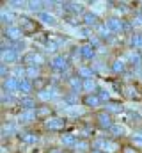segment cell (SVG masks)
I'll return each instance as SVG.
<instances>
[{
	"mask_svg": "<svg viewBox=\"0 0 142 153\" xmlns=\"http://www.w3.org/2000/svg\"><path fill=\"white\" fill-rule=\"evenodd\" d=\"M75 34H76V38H91V30H89V29H85V27L76 29V30H75Z\"/></svg>",
	"mask_w": 142,
	"mask_h": 153,
	"instance_id": "cell-26",
	"label": "cell"
},
{
	"mask_svg": "<svg viewBox=\"0 0 142 153\" xmlns=\"http://www.w3.org/2000/svg\"><path fill=\"white\" fill-rule=\"evenodd\" d=\"M132 141H133L135 144H139V146H141V144H142V132H135V134L132 135Z\"/></svg>",
	"mask_w": 142,
	"mask_h": 153,
	"instance_id": "cell-33",
	"label": "cell"
},
{
	"mask_svg": "<svg viewBox=\"0 0 142 153\" xmlns=\"http://www.w3.org/2000/svg\"><path fill=\"white\" fill-rule=\"evenodd\" d=\"M5 34H7V38L13 39V41H18V39L21 38V30H20L18 27H9V29L5 30Z\"/></svg>",
	"mask_w": 142,
	"mask_h": 153,
	"instance_id": "cell-11",
	"label": "cell"
},
{
	"mask_svg": "<svg viewBox=\"0 0 142 153\" xmlns=\"http://www.w3.org/2000/svg\"><path fill=\"white\" fill-rule=\"evenodd\" d=\"M14 130H16V126H14V125H5V126H4V135L14 134Z\"/></svg>",
	"mask_w": 142,
	"mask_h": 153,
	"instance_id": "cell-35",
	"label": "cell"
},
{
	"mask_svg": "<svg viewBox=\"0 0 142 153\" xmlns=\"http://www.w3.org/2000/svg\"><path fill=\"white\" fill-rule=\"evenodd\" d=\"M105 11V4H98V2H94L92 4V13L96 14V13H103Z\"/></svg>",
	"mask_w": 142,
	"mask_h": 153,
	"instance_id": "cell-31",
	"label": "cell"
},
{
	"mask_svg": "<svg viewBox=\"0 0 142 153\" xmlns=\"http://www.w3.org/2000/svg\"><path fill=\"white\" fill-rule=\"evenodd\" d=\"M53 153H62V152H53Z\"/></svg>",
	"mask_w": 142,
	"mask_h": 153,
	"instance_id": "cell-50",
	"label": "cell"
},
{
	"mask_svg": "<svg viewBox=\"0 0 142 153\" xmlns=\"http://www.w3.org/2000/svg\"><path fill=\"white\" fill-rule=\"evenodd\" d=\"M130 45H132V46H135V48H142V36H141V34L132 36V38H130Z\"/></svg>",
	"mask_w": 142,
	"mask_h": 153,
	"instance_id": "cell-25",
	"label": "cell"
},
{
	"mask_svg": "<svg viewBox=\"0 0 142 153\" xmlns=\"http://www.w3.org/2000/svg\"><path fill=\"white\" fill-rule=\"evenodd\" d=\"M2 61L5 62V64H9V62H16L18 61V57H20V53L14 50V48H7V50H2Z\"/></svg>",
	"mask_w": 142,
	"mask_h": 153,
	"instance_id": "cell-2",
	"label": "cell"
},
{
	"mask_svg": "<svg viewBox=\"0 0 142 153\" xmlns=\"http://www.w3.org/2000/svg\"><path fill=\"white\" fill-rule=\"evenodd\" d=\"M108 111H114V112H119V111H121V105H110V107H108Z\"/></svg>",
	"mask_w": 142,
	"mask_h": 153,
	"instance_id": "cell-41",
	"label": "cell"
},
{
	"mask_svg": "<svg viewBox=\"0 0 142 153\" xmlns=\"http://www.w3.org/2000/svg\"><path fill=\"white\" fill-rule=\"evenodd\" d=\"M70 85L75 89V91L84 89V82H80V78H70Z\"/></svg>",
	"mask_w": 142,
	"mask_h": 153,
	"instance_id": "cell-29",
	"label": "cell"
},
{
	"mask_svg": "<svg viewBox=\"0 0 142 153\" xmlns=\"http://www.w3.org/2000/svg\"><path fill=\"white\" fill-rule=\"evenodd\" d=\"M46 48H48V52H53V50L57 48V43H48V45H46Z\"/></svg>",
	"mask_w": 142,
	"mask_h": 153,
	"instance_id": "cell-40",
	"label": "cell"
},
{
	"mask_svg": "<svg viewBox=\"0 0 142 153\" xmlns=\"http://www.w3.org/2000/svg\"><path fill=\"white\" fill-rule=\"evenodd\" d=\"M98 98H100V102H101V100H108V98H110V94H108V91H100Z\"/></svg>",
	"mask_w": 142,
	"mask_h": 153,
	"instance_id": "cell-37",
	"label": "cell"
},
{
	"mask_svg": "<svg viewBox=\"0 0 142 153\" xmlns=\"http://www.w3.org/2000/svg\"><path fill=\"white\" fill-rule=\"evenodd\" d=\"M78 55H82V57H85V59H92V57H94V50H92V46L84 45V46L78 48Z\"/></svg>",
	"mask_w": 142,
	"mask_h": 153,
	"instance_id": "cell-10",
	"label": "cell"
},
{
	"mask_svg": "<svg viewBox=\"0 0 142 153\" xmlns=\"http://www.w3.org/2000/svg\"><path fill=\"white\" fill-rule=\"evenodd\" d=\"M66 9H68V11H71V13H80V11H82V4L71 2V4H66Z\"/></svg>",
	"mask_w": 142,
	"mask_h": 153,
	"instance_id": "cell-28",
	"label": "cell"
},
{
	"mask_svg": "<svg viewBox=\"0 0 142 153\" xmlns=\"http://www.w3.org/2000/svg\"><path fill=\"white\" fill-rule=\"evenodd\" d=\"M98 32H100V34H101L103 38H106V36H110V30L106 29V25H105V27H103V25H98Z\"/></svg>",
	"mask_w": 142,
	"mask_h": 153,
	"instance_id": "cell-36",
	"label": "cell"
},
{
	"mask_svg": "<svg viewBox=\"0 0 142 153\" xmlns=\"http://www.w3.org/2000/svg\"><path fill=\"white\" fill-rule=\"evenodd\" d=\"M141 7H142V4H141Z\"/></svg>",
	"mask_w": 142,
	"mask_h": 153,
	"instance_id": "cell-51",
	"label": "cell"
},
{
	"mask_svg": "<svg viewBox=\"0 0 142 153\" xmlns=\"http://www.w3.org/2000/svg\"><path fill=\"white\" fill-rule=\"evenodd\" d=\"M25 62L29 64V68H37V66L43 64V57L39 53H36V52H30V53L25 55Z\"/></svg>",
	"mask_w": 142,
	"mask_h": 153,
	"instance_id": "cell-4",
	"label": "cell"
},
{
	"mask_svg": "<svg viewBox=\"0 0 142 153\" xmlns=\"http://www.w3.org/2000/svg\"><path fill=\"white\" fill-rule=\"evenodd\" d=\"M110 132H112L114 135H124V134H126V126H124V125H119V123H114L112 128H110Z\"/></svg>",
	"mask_w": 142,
	"mask_h": 153,
	"instance_id": "cell-13",
	"label": "cell"
},
{
	"mask_svg": "<svg viewBox=\"0 0 142 153\" xmlns=\"http://www.w3.org/2000/svg\"><path fill=\"white\" fill-rule=\"evenodd\" d=\"M98 121H100V125H101L103 128H112V123H110V116L105 114V112H101V114L98 116Z\"/></svg>",
	"mask_w": 142,
	"mask_h": 153,
	"instance_id": "cell-14",
	"label": "cell"
},
{
	"mask_svg": "<svg viewBox=\"0 0 142 153\" xmlns=\"http://www.w3.org/2000/svg\"><path fill=\"white\" fill-rule=\"evenodd\" d=\"M52 68H53V70H59V71H64V70L68 68V59L62 57V55L53 57V59H52Z\"/></svg>",
	"mask_w": 142,
	"mask_h": 153,
	"instance_id": "cell-6",
	"label": "cell"
},
{
	"mask_svg": "<svg viewBox=\"0 0 142 153\" xmlns=\"http://www.w3.org/2000/svg\"><path fill=\"white\" fill-rule=\"evenodd\" d=\"M37 114H39V116H46V114H48V111H46V109H41Z\"/></svg>",
	"mask_w": 142,
	"mask_h": 153,
	"instance_id": "cell-47",
	"label": "cell"
},
{
	"mask_svg": "<svg viewBox=\"0 0 142 153\" xmlns=\"http://www.w3.org/2000/svg\"><path fill=\"white\" fill-rule=\"evenodd\" d=\"M62 143H64L66 146H76V141H75V137H73L71 134H66V135H62Z\"/></svg>",
	"mask_w": 142,
	"mask_h": 153,
	"instance_id": "cell-27",
	"label": "cell"
},
{
	"mask_svg": "<svg viewBox=\"0 0 142 153\" xmlns=\"http://www.w3.org/2000/svg\"><path fill=\"white\" fill-rule=\"evenodd\" d=\"M66 114L68 116H80V114H84V109L78 107V105H75V107H68V109H66Z\"/></svg>",
	"mask_w": 142,
	"mask_h": 153,
	"instance_id": "cell-21",
	"label": "cell"
},
{
	"mask_svg": "<svg viewBox=\"0 0 142 153\" xmlns=\"http://www.w3.org/2000/svg\"><path fill=\"white\" fill-rule=\"evenodd\" d=\"M21 107H23L25 111H32V109H34V100L29 98V96H23V98H21Z\"/></svg>",
	"mask_w": 142,
	"mask_h": 153,
	"instance_id": "cell-18",
	"label": "cell"
},
{
	"mask_svg": "<svg viewBox=\"0 0 142 153\" xmlns=\"http://www.w3.org/2000/svg\"><path fill=\"white\" fill-rule=\"evenodd\" d=\"M126 61H128L130 64H141L142 57L139 55V53H135V52H130V53L126 55Z\"/></svg>",
	"mask_w": 142,
	"mask_h": 153,
	"instance_id": "cell-17",
	"label": "cell"
},
{
	"mask_svg": "<svg viewBox=\"0 0 142 153\" xmlns=\"http://www.w3.org/2000/svg\"><path fill=\"white\" fill-rule=\"evenodd\" d=\"M123 70H124V61H123V59H117V61L112 64V71H114V73H121Z\"/></svg>",
	"mask_w": 142,
	"mask_h": 153,
	"instance_id": "cell-22",
	"label": "cell"
},
{
	"mask_svg": "<svg viewBox=\"0 0 142 153\" xmlns=\"http://www.w3.org/2000/svg\"><path fill=\"white\" fill-rule=\"evenodd\" d=\"M41 5H43V2H29V4H27V9H30V11H37Z\"/></svg>",
	"mask_w": 142,
	"mask_h": 153,
	"instance_id": "cell-34",
	"label": "cell"
},
{
	"mask_svg": "<svg viewBox=\"0 0 142 153\" xmlns=\"http://www.w3.org/2000/svg\"><path fill=\"white\" fill-rule=\"evenodd\" d=\"M96 70H98V71H103V70H105V66H103L101 62H98V64H96Z\"/></svg>",
	"mask_w": 142,
	"mask_h": 153,
	"instance_id": "cell-46",
	"label": "cell"
},
{
	"mask_svg": "<svg viewBox=\"0 0 142 153\" xmlns=\"http://www.w3.org/2000/svg\"><path fill=\"white\" fill-rule=\"evenodd\" d=\"M55 96H57V91H55L53 87H48V89H44V91H43V89L39 91V98H41V100H44V102L53 100Z\"/></svg>",
	"mask_w": 142,
	"mask_h": 153,
	"instance_id": "cell-9",
	"label": "cell"
},
{
	"mask_svg": "<svg viewBox=\"0 0 142 153\" xmlns=\"http://www.w3.org/2000/svg\"><path fill=\"white\" fill-rule=\"evenodd\" d=\"M106 29H108L110 32H121V30L124 29V23H123L119 18H110V20L106 22Z\"/></svg>",
	"mask_w": 142,
	"mask_h": 153,
	"instance_id": "cell-5",
	"label": "cell"
},
{
	"mask_svg": "<svg viewBox=\"0 0 142 153\" xmlns=\"http://www.w3.org/2000/svg\"><path fill=\"white\" fill-rule=\"evenodd\" d=\"M39 20H41V23H44V25H55V23H57V18H55L52 13H46V11H43V13L39 14Z\"/></svg>",
	"mask_w": 142,
	"mask_h": 153,
	"instance_id": "cell-8",
	"label": "cell"
},
{
	"mask_svg": "<svg viewBox=\"0 0 142 153\" xmlns=\"http://www.w3.org/2000/svg\"><path fill=\"white\" fill-rule=\"evenodd\" d=\"M18 119H20V121H34L36 112L34 111H25V112H21V114L18 116Z\"/></svg>",
	"mask_w": 142,
	"mask_h": 153,
	"instance_id": "cell-16",
	"label": "cell"
},
{
	"mask_svg": "<svg viewBox=\"0 0 142 153\" xmlns=\"http://www.w3.org/2000/svg\"><path fill=\"white\" fill-rule=\"evenodd\" d=\"M0 73H2V76H5V78H7V68H5V64H2V68H0Z\"/></svg>",
	"mask_w": 142,
	"mask_h": 153,
	"instance_id": "cell-42",
	"label": "cell"
},
{
	"mask_svg": "<svg viewBox=\"0 0 142 153\" xmlns=\"http://www.w3.org/2000/svg\"><path fill=\"white\" fill-rule=\"evenodd\" d=\"M9 5H13L14 9H18V7H20V5H23V4H21V2H9Z\"/></svg>",
	"mask_w": 142,
	"mask_h": 153,
	"instance_id": "cell-45",
	"label": "cell"
},
{
	"mask_svg": "<svg viewBox=\"0 0 142 153\" xmlns=\"http://www.w3.org/2000/svg\"><path fill=\"white\" fill-rule=\"evenodd\" d=\"M30 87H32V84H30V80H29V78L20 80V91H21V93H29V91H30Z\"/></svg>",
	"mask_w": 142,
	"mask_h": 153,
	"instance_id": "cell-23",
	"label": "cell"
},
{
	"mask_svg": "<svg viewBox=\"0 0 142 153\" xmlns=\"http://www.w3.org/2000/svg\"><path fill=\"white\" fill-rule=\"evenodd\" d=\"M84 22H85L87 25H94V23H96V14H94L92 11H91V13H85V14H84Z\"/></svg>",
	"mask_w": 142,
	"mask_h": 153,
	"instance_id": "cell-24",
	"label": "cell"
},
{
	"mask_svg": "<svg viewBox=\"0 0 142 153\" xmlns=\"http://www.w3.org/2000/svg\"><path fill=\"white\" fill-rule=\"evenodd\" d=\"M80 76H84L85 80H91V78H94V71H92L91 68L82 66V68H80Z\"/></svg>",
	"mask_w": 142,
	"mask_h": 153,
	"instance_id": "cell-19",
	"label": "cell"
},
{
	"mask_svg": "<svg viewBox=\"0 0 142 153\" xmlns=\"http://www.w3.org/2000/svg\"><path fill=\"white\" fill-rule=\"evenodd\" d=\"M78 152H84V150H87V144L85 143H76V146H75Z\"/></svg>",
	"mask_w": 142,
	"mask_h": 153,
	"instance_id": "cell-39",
	"label": "cell"
},
{
	"mask_svg": "<svg viewBox=\"0 0 142 153\" xmlns=\"http://www.w3.org/2000/svg\"><path fill=\"white\" fill-rule=\"evenodd\" d=\"M133 27H142V16L141 14L133 18Z\"/></svg>",
	"mask_w": 142,
	"mask_h": 153,
	"instance_id": "cell-38",
	"label": "cell"
},
{
	"mask_svg": "<svg viewBox=\"0 0 142 153\" xmlns=\"http://www.w3.org/2000/svg\"><path fill=\"white\" fill-rule=\"evenodd\" d=\"M124 153H137V152H135V150H126Z\"/></svg>",
	"mask_w": 142,
	"mask_h": 153,
	"instance_id": "cell-48",
	"label": "cell"
},
{
	"mask_svg": "<svg viewBox=\"0 0 142 153\" xmlns=\"http://www.w3.org/2000/svg\"><path fill=\"white\" fill-rule=\"evenodd\" d=\"M96 89V82H94V78H91V80H84V91L85 93H92Z\"/></svg>",
	"mask_w": 142,
	"mask_h": 153,
	"instance_id": "cell-20",
	"label": "cell"
},
{
	"mask_svg": "<svg viewBox=\"0 0 142 153\" xmlns=\"http://www.w3.org/2000/svg\"><path fill=\"white\" fill-rule=\"evenodd\" d=\"M126 94H128V96H135V89H133V87H128V89H126Z\"/></svg>",
	"mask_w": 142,
	"mask_h": 153,
	"instance_id": "cell-43",
	"label": "cell"
},
{
	"mask_svg": "<svg viewBox=\"0 0 142 153\" xmlns=\"http://www.w3.org/2000/svg\"><path fill=\"white\" fill-rule=\"evenodd\" d=\"M94 146L100 148V150H103V152H106V153H114L115 150H117V144H115V143L105 141V139H98V141L94 143Z\"/></svg>",
	"mask_w": 142,
	"mask_h": 153,
	"instance_id": "cell-1",
	"label": "cell"
},
{
	"mask_svg": "<svg viewBox=\"0 0 142 153\" xmlns=\"http://www.w3.org/2000/svg\"><path fill=\"white\" fill-rule=\"evenodd\" d=\"M92 153H101V152H92Z\"/></svg>",
	"mask_w": 142,
	"mask_h": 153,
	"instance_id": "cell-49",
	"label": "cell"
},
{
	"mask_svg": "<svg viewBox=\"0 0 142 153\" xmlns=\"http://www.w3.org/2000/svg\"><path fill=\"white\" fill-rule=\"evenodd\" d=\"M44 125H46V128H50V130H59V128H62L64 121H62L61 117H48Z\"/></svg>",
	"mask_w": 142,
	"mask_h": 153,
	"instance_id": "cell-7",
	"label": "cell"
},
{
	"mask_svg": "<svg viewBox=\"0 0 142 153\" xmlns=\"http://www.w3.org/2000/svg\"><path fill=\"white\" fill-rule=\"evenodd\" d=\"M85 105L87 107H98L100 105V98L94 96V94H87L85 96Z\"/></svg>",
	"mask_w": 142,
	"mask_h": 153,
	"instance_id": "cell-15",
	"label": "cell"
},
{
	"mask_svg": "<svg viewBox=\"0 0 142 153\" xmlns=\"http://www.w3.org/2000/svg\"><path fill=\"white\" fill-rule=\"evenodd\" d=\"M23 141L29 143V144H34V143H37V137H36L34 134H25L23 135Z\"/></svg>",
	"mask_w": 142,
	"mask_h": 153,
	"instance_id": "cell-30",
	"label": "cell"
},
{
	"mask_svg": "<svg viewBox=\"0 0 142 153\" xmlns=\"http://www.w3.org/2000/svg\"><path fill=\"white\" fill-rule=\"evenodd\" d=\"M4 87H5V91H7V93L14 94L16 91H20V80H18V78H14V76H7V78H5V82H4Z\"/></svg>",
	"mask_w": 142,
	"mask_h": 153,
	"instance_id": "cell-3",
	"label": "cell"
},
{
	"mask_svg": "<svg viewBox=\"0 0 142 153\" xmlns=\"http://www.w3.org/2000/svg\"><path fill=\"white\" fill-rule=\"evenodd\" d=\"M126 117H128V119H133V121H135V119H139V116L133 114V112H128V114H126Z\"/></svg>",
	"mask_w": 142,
	"mask_h": 153,
	"instance_id": "cell-44",
	"label": "cell"
},
{
	"mask_svg": "<svg viewBox=\"0 0 142 153\" xmlns=\"http://www.w3.org/2000/svg\"><path fill=\"white\" fill-rule=\"evenodd\" d=\"M39 75V68H27V76L29 78H36Z\"/></svg>",
	"mask_w": 142,
	"mask_h": 153,
	"instance_id": "cell-32",
	"label": "cell"
},
{
	"mask_svg": "<svg viewBox=\"0 0 142 153\" xmlns=\"http://www.w3.org/2000/svg\"><path fill=\"white\" fill-rule=\"evenodd\" d=\"M0 20L2 22H5V23H9V22H14V14L7 9V7H4L2 11H0Z\"/></svg>",
	"mask_w": 142,
	"mask_h": 153,
	"instance_id": "cell-12",
	"label": "cell"
}]
</instances>
